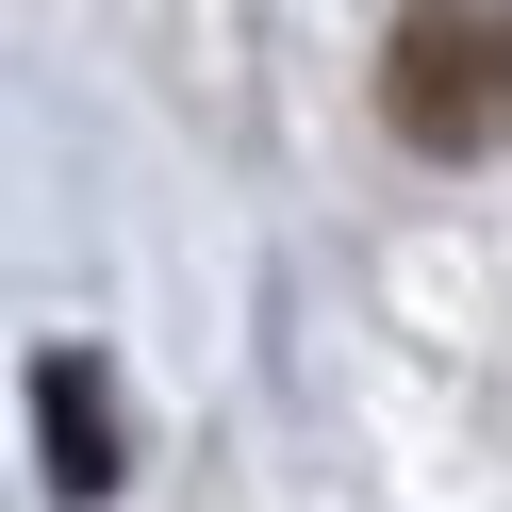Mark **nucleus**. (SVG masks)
Returning <instances> with one entry per match:
<instances>
[{
  "label": "nucleus",
  "mask_w": 512,
  "mask_h": 512,
  "mask_svg": "<svg viewBox=\"0 0 512 512\" xmlns=\"http://www.w3.org/2000/svg\"><path fill=\"white\" fill-rule=\"evenodd\" d=\"M380 116H397L430 166L512 149V0H397V34H380Z\"/></svg>",
  "instance_id": "1"
},
{
  "label": "nucleus",
  "mask_w": 512,
  "mask_h": 512,
  "mask_svg": "<svg viewBox=\"0 0 512 512\" xmlns=\"http://www.w3.org/2000/svg\"><path fill=\"white\" fill-rule=\"evenodd\" d=\"M34 463L67 512H100L116 479H133V413H116V364L100 347H34Z\"/></svg>",
  "instance_id": "2"
}]
</instances>
